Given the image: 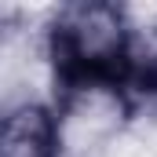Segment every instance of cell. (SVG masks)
I'll list each match as a JSON object with an SVG mask.
<instances>
[{"label":"cell","instance_id":"obj_1","mask_svg":"<svg viewBox=\"0 0 157 157\" xmlns=\"http://www.w3.org/2000/svg\"><path fill=\"white\" fill-rule=\"evenodd\" d=\"M139 48V26L121 4L73 0L44 26V55L51 66V102L66 113L80 99L106 95L124 102Z\"/></svg>","mask_w":157,"mask_h":157},{"label":"cell","instance_id":"obj_3","mask_svg":"<svg viewBox=\"0 0 157 157\" xmlns=\"http://www.w3.org/2000/svg\"><path fill=\"white\" fill-rule=\"evenodd\" d=\"M124 113H139V110H157V26L143 29L139 26V48H135V66L132 80L121 102Z\"/></svg>","mask_w":157,"mask_h":157},{"label":"cell","instance_id":"obj_2","mask_svg":"<svg viewBox=\"0 0 157 157\" xmlns=\"http://www.w3.org/2000/svg\"><path fill=\"white\" fill-rule=\"evenodd\" d=\"M0 157H62V110L51 99H22L0 124Z\"/></svg>","mask_w":157,"mask_h":157}]
</instances>
